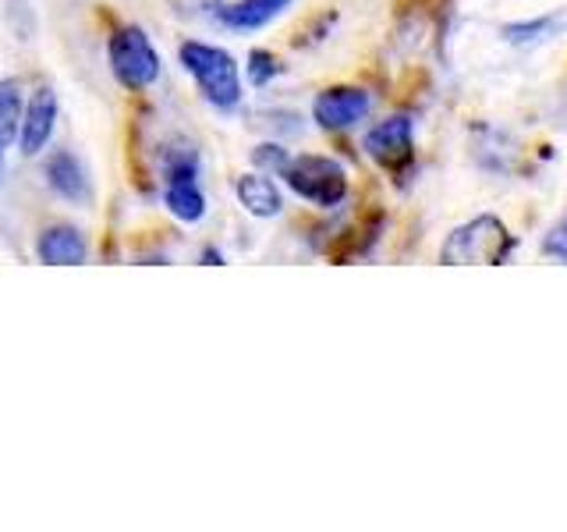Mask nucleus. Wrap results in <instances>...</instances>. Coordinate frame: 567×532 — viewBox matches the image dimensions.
Returning <instances> with one entry per match:
<instances>
[{"instance_id":"f257e3e1","label":"nucleus","mask_w":567,"mask_h":532,"mask_svg":"<svg viewBox=\"0 0 567 532\" xmlns=\"http://www.w3.org/2000/svg\"><path fill=\"white\" fill-rule=\"evenodd\" d=\"M514 248L511 231L501 217L483 213L468 224L454 227L440 245V263L447 266H501Z\"/></svg>"},{"instance_id":"f03ea898","label":"nucleus","mask_w":567,"mask_h":532,"mask_svg":"<svg viewBox=\"0 0 567 532\" xmlns=\"http://www.w3.org/2000/svg\"><path fill=\"white\" fill-rule=\"evenodd\" d=\"M182 64L195 79V85H199V93L217 106V111H235L241 103L238 64L224 47L188 40V43H182Z\"/></svg>"},{"instance_id":"7ed1b4c3","label":"nucleus","mask_w":567,"mask_h":532,"mask_svg":"<svg viewBox=\"0 0 567 532\" xmlns=\"http://www.w3.org/2000/svg\"><path fill=\"white\" fill-rule=\"evenodd\" d=\"M280 177L288 182L295 195L309 200L312 206L333 209L348 200V171L333 156H319V153L288 156V164L280 167Z\"/></svg>"},{"instance_id":"20e7f679","label":"nucleus","mask_w":567,"mask_h":532,"mask_svg":"<svg viewBox=\"0 0 567 532\" xmlns=\"http://www.w3.org/2000/svg\"><path fill=\"white\" fill-rule=\"evenodd\" d=\"M111 68H114V79L124 89L138 93V89H150L159 79V53L150 43L146 32L135 25H124L111 40Z\"/></svg>"},{"instance_id":"39448f33","label":"nucleus","mask_w":567,"mask_h":532,"mask_svg":"<svg viewBox=\"0 0 567 532\" xmlns=\"http://www.w3.org/2000/svg\"><path fill=\"white\" fill-rule=\"evenodd\" d=\"M369 111H372V96L359 85H330L312 100V117L327 132L354 129L359 121H365Z\"/></svg>"},{"instance_id":"423d86ee","label":"nucleus","mask_w":567,"mask_h":532,"mask_svg":"<svg viewBox=\"0 0 567 532\" xmlns=\"http://www.w3.org/2000/svg\"><path fill=\"white\" fill-rule=\"evenodd\" d=\"M412 142H415V124L412 117H404V114H394V117H386L380 121L377 129H369L365 132V153L377 160L380 167L386 171H404L408 164H412Z\"/></svg>"},{"instance_id":"0eeeda50","label":"nucleus","mask_w":567,"mask_h":532,"mask_svg":"<svg viewBox=\"0 0 567 532\" xmlns=\"http://www.w3.org/2000/svg\"><path fill=\"white\" fill-rule=\"evenodd\" d=\"M53 124H58V93L50 85H40L25 103V114H22V129H18V146H22L25 156L40 153L50 135H53Z\"/></svg>"},{"instance_id":"6e6552de","label":"nucleus","mask_w":567,"mask_h":532,"mask_svg":"<svg viewBox=\"0 0 567 532\" xmlns=\"http://www.w3.org/2000/svg\"><path fill=\"white\" fill-rule=\"evenodd\" d=\"M47 182L50 188L68 203H85L93 188H89V171L75 153H53L47 160Z\"/></svg>"},{"instance_id":"1a4fd4ad","label":"nucleus","mask_w":567,"mask_h":532,"mask_svg":"<svg viewBox=\"0 0 567 532\" xmlns=\"http://www.w3.org/2000/svg\"><path fill=\"white\" fill-rule=\"evenodd\" d=\"M35 248H40V259L47 266H79V263H85V238L79 235V227H68V224L47 227Z\"/></svg>"},{"instance_id":"9d476101","label":"nucleus","mask_w":567,"mask_h":532,"mask_svg":"<svg viewBox=\"0 0 567 532\" xmlns=\"http://www.w3.org/2000/svg\"><path fill=\"white\" fill-rule=\"evenodd\" d=\"M235 192H238V203L252 213V217H277V213L284 209V195L280 188L262 174H241L235 182Z\"/></svg>"},{"instance_id":"9b49d317","label":"nucleus","mask_w":567,"mask_h":532,"mask_svg":"<svg viewBox=\"0 0 567 532\" xmlns=\"http://www.w3.org/2000/svg\"><path fill=\"white\" fill-rule=\"evenodd\" d=\"M288 8H291V0H238V4L220 8V18L230 29H262Z\"/></svg>"},{"instance_id":"f8f14e48","label":"nucleus","mask_w":567,"mask_h":532,"mask_svg":"<svg viewBox=\"0 0 567 532\" xmlns=\"http://www.w3.org/2000/svg\"><path fill=\"white\" fill-rule=\"evenodd\" d=\"M164 203L174 217L185 224H195L206 217V195L199 192V185H195V177H188V182H167Z\"/></svg>"},{"instance_id":"ddd939ff","label":"nucleus","mask_w":567,"mask_h":532,"mask_svg":"<svg viewBox=\"0 0 567 532\" xmlns=\"http://www.w3.org/2000/svg\"><path fill=\"white\" fill-rule=\"evenodd\" d=\"M22 114H25L22 85H18L14 79L0 82V139H4V142L14 139V132L22 129Z\"/></svg>"},{"instance_id":"4468645a","label":"nucleus","mask_w":567,"mask_h":532,"mask_svg":"<svg viewBox=\"0 0 567 532\" xmlns=\"http://www.w3.org/2000/svg\"><path fill=\"white\" fill-rule=\"evenodd\" d=\"M554 22H557V18H536V22H514V25L504 29V35H507V43H514V47L539 43L543 35H549Z\"/></svg>"},{"instance_id":"2eb2a0df","label":"nucleus","mask_w":567,"mask_h":532,"mask_svg":"<svg viewBox=\"0 0 567 532\" xmlns=\"http://www.w3.org/2000/svg\"><path fill=\"white\" fill-rule=\"evenodd\" d=\"M274 75H280V61L270 50H252V58H248V79H252V85H266Z\"/></svg>"},{"instance_id":"dca6fc26","label":"nucleus","mask_w":567,"mask_h":532,"mask_svg":"<svg viewBox=\"0 0 567 532\" xmlns=\"http://www.w3.org/2000/svg\"><path fill=\"white\" fill-rule=\"evenodd\" d=\"M543 253L549 256V259H560V263H567V217L549 231L546 235V242H543Z\"/></svg>"},{"instance_id":"f3484780","label":"nucleus","mask_w":567,"mask_h":532,"mask_svg":"<svg viewBox=\"0 0 567 532\" xmlns=\"http://www.w3.org/2000/svg\"><path fill=\"white\" fill-rule=\"evenodd\" d=\"M252 160H256L262 171H277L280 174V167L288 164V150H280V146H274V142H266V146H259L252 153Z\"/></svg>"},{"instance_id":"a211bd4d","label":"nucleus","mask_w":567,"mask_h":532,"mask_svg":"<svg viewBox=\"0 0 567 532\" xmlns=\"http://www.w3.org/2000/svg\"><path fill=\"white\" fill-rule=\"evenodd\" d=\"M4 146H8V142H4V139H0V160H4Z\"/></svg>"}]
</instances>
